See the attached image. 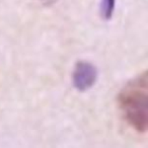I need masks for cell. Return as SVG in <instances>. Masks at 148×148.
Instances as JSON below:
<instances>
[{"label": "cell", "mask_w": 148, "mask_h": 148, "mask_svg": "<svg viewBox=\"0 0 148 148\" xmlns=\"http://www.w3.org/2000/svg\"><path fill=\"white\" fill-rule=\"evenodd\" d=\"M97 69L92 63L79 61L74 68L72 82L78 91H86L95 85L97 79Z\"/></svg>", "instance_id": "obj_2"}, {"label": "cell", "mask_w": 148, "mask_h": 148, "mask_svg": "<svg viewBox=\"0 0 148 148\" xmlns=\"http://www.w3.org/2000/svg\"><path fill=\"white\" fill-rule=\"evenodd\" d=\"M116 8V0H101V14L105 21L112 19Z\"/></svg>", "instance_id": "obj_3"}, {"label": "cell", "mask_w": 148, "mask_h": 148, "mask_svg": "<svg viewBox=\"0 0 148 148\" xmlns=\"http://www.w3.org/2000/svg\"><path fill=\"white\" fill-rule=\"evenodd\" d=\"M119 107L127 123L138 133L145 134L148 128V74L130 80L118 97Z\"/></svg>", "instance_id": "obj_1"}, {"label": "cell", "mask_w": 148, "mask_h": 148, "mask_svg": "<svg viewBox=\"0 0 148 148\" xmlns=\"http://www.w3.org/2000/svg\"><path fill=\"white\" fill-rule=\"evenodd\" d=\"M43 4H46V5H51L53 4V3H55L57 0H40Z\"/></svg>", "instance_id": "obj_4"}]
</instances>
